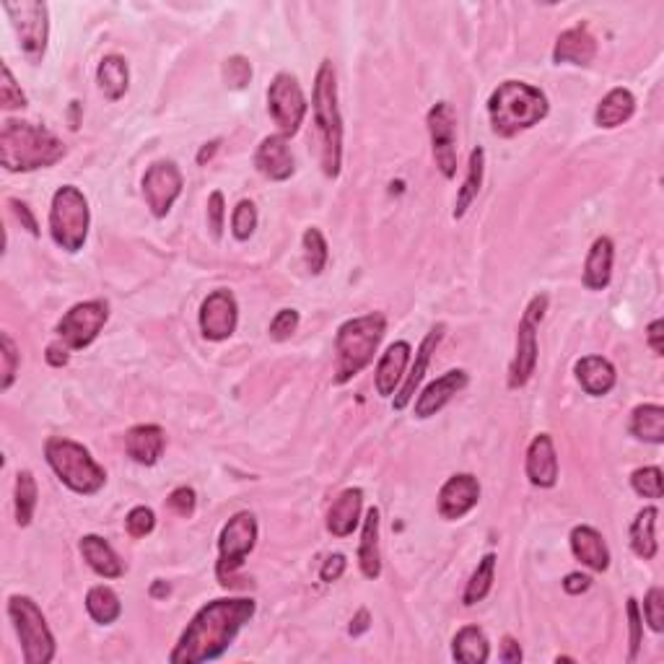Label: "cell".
<instances>
[{
  "label": "cell",
  "mask_w": 664,
  "mask_h": 664,
  "mask_svg": "<svg viewBox=\"0 0 664 664\" xmlns=\"http://www.w3.org/2000/svg\"><path fill=\"white\" fill-rule=\"evenodd\" d=\"M255 615V602L247 597H221L200 607L190 626L179 636L174 652L169 654L172 664H200L218 659L234 644L244 623Z\"/></svg>",
  "instance_id": "cell-1"
},
{
  "label": "cell",
  "mask_w": 664,
  "mask_h": 664,
  "mask_svg": "<svg viewBox=\"0 0 664 664\" xmlns=\"http://www.w3.org/2000/svg\"><path fill=\"white\" fill-rule=\"evenodd\" d=\"M68 154L58 135L42 125L6 120L0 130V164L6 172H37L55 166Z\"/></svg>",
  "instance_id": "cell-2"
},
{
  "label": "cell",
  "mask_w": 664,
  "mask_h": 664,
  "mask_svg": "<svg viewBox=\"0 0 664 664\" xmlns=\"http://www.w3.org/2000/svg\"><path fill=\"white\" fill-rule=\"evenodd\" d=\"M488 115L498 138H514L548 117V96L532 83L504 81L488 99Z\"/></svg>",
  "instance_id": "cell-3"
},
{
  "label": "cell",
  "mask_w": 664,
  "mask_h": 664,
  "mask_svg": "<svg viewBox=\"0 0 664 664\" xmlns=\"http://www.w3.org/2000/svg\"><path fill=\"white\" fill-rule=\"evenodd\" d=\"M314 125L320 135V161L325 177L335 179L343 164V117L338 109V83L330 60H322L320 71L314 76L312 91Z\"/></svg>",
  "instance_id": "cell-4"
},
{
  "label": "cell",
  "mask_w": 664,
  "mask_h": 664,
  "mask_svg": "<svg viewBox=\"0 0 664 664\" xmlns=\"http://www.w3.org/2000/svg\"><path fill=\"white\" fill-rule=\"evenodd\" d=\"M387 332V320L384 314L371 312L364 317H353L343 322L335 335V384L351 382L356 374L366 369L374 361L379 343Z\"/></svg>",
  "instance_id": "cell-5"
},
{
  "label": "cell",
  "mask_w": 664,
  "mask_h": 664,
  "mask_svg": "<svg viewBox=\"0 0 664 664\" xmlns=\"http://www.w3.org/2000/svg\"><path fill=\"white\" fill-rule=\"evenodd\" d=\"M45 457L47 465L55 470L65 486L71 488L73 493L81 496H94L104 488L107 483V473L104 467L89 454V449L71 439H47L45 444Z\"/></svg>",
  "instance_id": "cell-6"
},
{
  "label": "cell",
  "mask_w": 664,
  "mask_h": 664,
  "mask_svg": "<svg viewBox=\"0 0 664 664\" xmlns=\"http://www.w3.org/2000/svg\"><path fill=\"white\" fill-rule=\"evenodd\" d=\"M89 200L78 187L63 185L52 195L50 208V234L60 249L65 252H78L89 237Z\"/></svg>",
  "instance_id": "cell-7"
},
{
  "label": "cell",
  "mask_w": 664,
  "mask_h": 664,
  "mask_svg": "<svg viewBox=\"0 0 664 664\" xmlns=\"http://www.w3.org/2000/svg\"><path fill=\"white\" fill-rule=\"evenodd\" d=\"M8 618L16 628L26 664H50L55 659V639H52L45 615L32 597L13 594L8 600Z\"/></svg>",
  "instance_id": "cell-8"
},
{
  "label": "cell",
  "mask_w": 664,
  "mask_h": 664,
  "mask_svg": "<svg viewBox=\"0 0 664 664\" xmlns=\"http://www.w3.org/2000/svg\"><path fill=\"white\" fill-rule=\"evenodd\" d=\"M257 543V519L249 511H239L224 524L218 537V563L216 576L221 587L237 584V571L242 569L244 558L255 550Z\"/></svg>",
  "instance_id": "cell-9"
},
{
  "label": "cell",
  "mask_w": 664,
  "mask_h": 664,
  "mask_svg": "<svg viewBox=\"0 0 664 664\" xmlns=\"http://www.w3.org/2000/svg\"><path fill=\"white\" fill-rule=\"evenodd\" d=\"M3 11L11 19L24 58L32 65L42 63L47 52V37H50V11L45 3H37V0L3 3Z\"/></svg>",
  "instance_id": "cell-10"
},
{
  "label": "cell",
  "mask_w": 664,
  "mask_h": 664,
  "mask_svg": "<svg viewBox=\"0 0 664 664\" xmlns=\"http://www.w3.org/2000/svg\"><path fill=\"white\" fill-rule=\"evenodd\" d=\"M545 309H548V296L540 294L530 301L527 312L522 314L517 330V353H514V361L509 366V387L511 390H519L524 384L530 382L532 374L537 369V325L545 317Z\"/></svg>",
  "instance_id": "cell-11"
},
{
  "label": "cell",
  "mask_w": 664,
  "mask_h": 664,
  "mask_svg": "<svg viewBox=\"0 0 664 664\" xmlns=\"http://www.w3.org/2000/svg\"><path fill=\"white\" fill-rule=\"evenodd\" d=\"M107 320V301H83V304H76L71 312L63 314V320L58 322L55 332H58V340L68 351H83V348H89L99 338V332L107 325Z\"/></svg>",
  "instance_id": "cell-12"
},
{
  "label": "cell",
  "mask_w": 664,
  "mask_h": 664,
  "mask_svg": "<svg viewBox=\"0 0 664 664\" xmlns=\"http://www.w3.org/2000/svg\"><path fill=\"white\" fill-rule=\"evenodd\" d=\"M268 112L278 125V135H296L307 115V99L291 73H278L268 89Z\"/></svg>",
  "instance_id": "cell-13"
},
{
  "label": "cell",
  "mask_w": 664,
  "mask_h": 664,
  "mask_svg": "<svg viewBox=\"0 0 664 664\" xmlns=\"http://www.w3.org/2000/svg\"><path fill=\"white\" fill-rule=\"evenodd\" d=\"M428 133H431V148L439 172L447 179L457 174V112L449 102H439L428 109L426 115Z\"/></svg>",
  "instance_id": "cell-14"
},
{
  "label": "cell",
  "mask_w": 664,
  "mask_h": 664,
  "mask_svg": "<svg viewBox=\"0 0 664 664\" xmlns=\"http://www.w3.org/2000/svg\"><path fill=\"white\" fill-rule=\"evenodd\" d=\"M182 172L174 161H156L143 174V198L156 218H164L172 211L174 200L182 195Z\"/></svg>",
  "instance_id": "cell-15"
},
{
  "label": "cell",
  "mask_w": 664,
  "mask_h": 664,
  "mask_svg": "<svg viewBox=\"0 0 664 664\" xmlns=\"http://www.w3.org/2000/svg\"><path fill=\"white\" fill-rule=\"evenodd\" d=\"M237 322L239 307L231 291L218 288L203 301V307H200V332H203L205 340H213V343L229 340L237 332Z\"/></svg>",
  "instance_id": "cell-16"
},
{
  "label": "cell",
  "mask_w": 664,
  "mask_h": 664,
  "mask_svg": "<svg viewBox=\"0 0 664 664\" xmlns=\"http://www.w3.org/2000/svg\"><path fill=\"white\" fill-rule=\"evenodd\" d=\"M480 501V483L475 475L460 473L452 475V478L441 486L439 491V514L449 522L454 519H462L465 514L478 506Z\"/></svg>",
  "instance_id": "cell-17"
},
{
  "label": "cell",
  "mask_w": 664,
  "mask_h": 664,
  "mask_svg": "<svg viewBox=\"0 0 664 664\" xmlns=\"http://www.w3.org/2000/svg\"><path fill=\"white\" fill-rule=\"evenodd\" d=\"M467 382H470V377H467L465 369H452V371H447V374H441L439 379H434V382L428 384L426 390L418 395L413 415L415 418H421V421H426V418L436 415L441 408H444V405L449 403V400H452L454 395H457V392L465 390Z\"/></svg>",
  "instance_id": "cell-18"
},
{
  "label": "cell",
  "mask_w": 664,
  "mask_h": 664,
  "mask_svg": "<svg viewBox=\"0 0 664 664\" xmlns=\"http://www.w3.org/2000/svg\"><path fill=\"white\" fill-rule=\"evenodd\" d=\"M257 172L265 174L273 182H286L294 174V154L288 148V138L283 135H268L255 151Z\"/></svg>",
  "instance_id": "cell-19"
},
{
  "label": "cell",
  "mask_w": 664,
  "mask_h": 664,
  "mask_svg": "<svg viewBox=\"0 0 664 664\" xmlns=\"http://www.w3.org/2000/svg\"><path fill=\"white\" fill-rule=\"evenodd\" d=\"M527 478L537 488H553L558 483V454L550 434H540L532 439L527 449Z\"/></svg>",
  "instance_id": "cell-20"
},
{
  "label": "cell",
  "mask_w": 664,
  "mask_h": 664,
  "mask_svg": "<svg viewBox=\"0 0 664 664\" xmlns=\"http://www.w3.org/2000/svg\"><path fill=\"white\" fill-rule=\"evenodd\" d=\"M444 330H447V325H436V327H431V332H428L426 338H423L421 348H418V353H415L413 369H410V374L405 377L403 387L395 392V400H392V408L395 410H405L408 408L410 400H413L415 390H418V384H421L423 377H426V369H428V364H431V356H434L436 348H439V343H441V338H444Z\"/></svg>",
  "instance_id": "cell-21"
},
{
  "label": "cell",
  "mask_w": 664,
  "mask_h": 664,
  "mask_svg": "<svg viewBox=\"0 0 664 664\" xmlns=\"http://www.w3.org/2000/svg\"><path fill=\"white\" fill-rule=\"evenodd\" d=\"M597 55V39L592 37L587 24H576L558 37L553 47V63H571V65H589Z\"/></svg>",
  "instance_id": "cell-22"
},
{
  "label": "cell",
  "mask_w": 664,
  "mask_h": 664,
  "mask_svg": "<svg viewBox=\"0 0 664 664\" xmlns=\"http://www.w3.org/2000/svg\"><path fill=\"white\" fill-rule=\"evenodd\" d=\"M166 447V434L161 426L154 423H146V426H135L130 428L128 436H125V452L133 462L138 465H156L161 460Z\"/></svg>",
  "instance_id": "cell-23"
},
{
  "label": "cell",
  "mask_w": 664,
  "mask_h": 664,
  "mask_svg": "<svg viewBox=\"0 0 664 664\" xmlns=\"http://www.w3.org/2000/svg\"><path fill=\"white\" fill-rule=\"evenodd\" d=\"M408 361H410V345L405 343V340H397V343H392L390 348L382 353L377 371H374V387H377L379 395L382 397L395 395L397 387H400V382H403L405 377V366H408Z\"/></svg>",
  "instance_id": "cell-24"
},
{
  "label": "cell",
  "mask_w": 664,
  "mask_h": 664,
  "mask_svg": "<svg viewBox=\"0 0 664 664\" xmlns=\"http://www.w3.org/2000/svg\"><path fill=\"white\" fill-rule=\"evenodd\" d=\"M571 553L576 556V561H581L587 569L592 571H607L610 569V550H607L605 537L594 527L587 524H579L571 530Z\"/></svg>",
  "instance_id": "cell-25"
},
{
  "label": "cell",
  "mask_w": 664,
  "mask_h": 664,
  "mask_svg": "<svg viewBox=\"0 0 664 664\" xmlns=\"http://www.w3.org/2000/svg\"><path fill=\"white\" fill-rule=\"evenodd\" d=\"M364 509V491L361 488H348L335 498V504L327 511V530L335 537H348L358 527Z\"/></svg>",
  "instance_id": "cell-26"
},
{
  "label": "cell",
  "mask_w": 664,
  "mask_h": 664,
  "mask_svg": "<svg viewBox=\"0 0 664 664\" xmlns=\"http://www.w3.org/2000/svg\"><path fill=\"white\" fill-rule=\"evenodd\" d=\"M576 379H579L581 390L592 397H602L615 387V366L602 356H584L574 366Z\"/></svg>",
  "instance_id": "cell-27"
},
{
  "label": "cell",
  "mask_w": 664,
  "mask_h": 664,
  "mask_svg": "<svg viewBox=\"0 0 664 664\" xmlns=\"http://www.w3.org/2000/svg\"><path fill=\"white\" fill-rule=\"evenodd\" d=\"M81 556L83 561L89 563L91 571L104 579H120L125 574V566H122L120 556L115 553V548L99 535H86L81 537Z\"/></svg>",
  "instance_id": "cell-28"
},
{
  "label": "cell",
  "mask_w": 664,
  "mask_h": 664,
  "mask_svg": "<svg viewBox=\"0 0 664 664\" xmlns=\"http://www.w3.org/2000/svg\"><path fill=\"white\" fill-rule=\"evenodd\" d=\"M613 257L615 247L610 237L594 239L592 249H589L587 262H584V286L589 291H602L607 288L610 278H613Z\"/></svg>",
  "instance_id": "cell-29"
},
{
  "label": "cell",
  "mask_w": 664,
  "mask_h": 664,
  "mask_svg": "<svg viewBox=\"0 0 664 664\" xmlns=\"http://www.w3.org/2000/svg\"><path fill=\"white\" fill-rule=\"evenodd\" d=\"M358 566L366 579H379L382 574V550H379V509L371 506L364 519L361 545H358Z\"/></svg>",
  "instance_id": "cell-30"
},
{
  "label": "cell",
  "mask_w": 664,
  "mask_h": 664,
  "mask_svg": "<svg viewBox=\"0 0 664 664\" xmlns=\"http://www.w3.org/2000/svg\"><path fill=\"white\" fill-rule=\"evenodd\" d=\"M96 81H99V89L104 91L109 102H120L122 96L128 94L130 86L128 60L120 58V55H107V58H102L99 68H96Z\"/></svg>",
  "instance_id": "cell-31"
},
{
  "label": "cell",
  "mask_w": 664,
  "mask_h": 664,
  "mask_svg": "<svg viewBox=\"0 0 664 664\" xmlns=\"http://www.w3.org/2000/svg\"><path fill=\"white\" fill-rule=\"evenodd\" d=\"M636 112V96L628 89H613L610 94L597 104V112H594V122L600 128H618L623 122H628Z\"/></svg>",
  "instance_id": "cell-32"
},
{
  "label": "cell",
  "mask_w": 664,
  "mask_h": 664,
  "mask_svg": "<svg viewBox=\"0 0 664 664\" xmlns=\"http://www.w3.org/2000/svg\"><path fill=\"white\" fill-rule=\"evenodd\" d=\"M452 657L462 664H486L491 659V644H488L483 628H460L452 641Z\"/></svg>",
  "instance_id": "cell-33"
},
{
  "label": "cell",
  "mask_w": 664,
  "mask_h": 664,
  "mask_svg": "<svg viewBox=\"0 0 664 664\" xmlns=\"http://www.w3.org/2000/svg\"><path fill=\"white\" fill-rule=\"evenodd\" d=\"M657 517V506H646V509H641L639 514H636V519H633L631 524V548L633 553L644 558V561H652V558L657 556V535H654V530H657Z\"/></svg>",
  "instance_id": "cell-34"
},
{
  "label": "cell",
  "mask_w": 664,
  "mask_h": 664,
  "mask_svg": "<svg viewBox=\"0 0 664 664\" xmlns=\"http://www.w3.org/2000/svg\"><path fill=\"white\" fill-rule=\"evenodd\" d=\"M483 172H486V151L483 148H473V154H470V164H467V177L462 182L460 192H457V203H454V218H462L467 211H470V205L475 203L478 198L480 185H483Z\"/></svg>",
  "instance_id": "cell-35"
},
{
  "label": "cell",
  "mask_w": 664,
  "mask_h": 664,
  "mask_svg": "<svg viewBox=\"0 0 664 664\" xmlns=\"http://www.w3.org/2000/svg\"><path fill=\"white\" fill-rule=\"evenodd\" d=\"M631 434L649 444H662L664 441V408L662 405H639L631 415Z\"/></svg>",
  "instance_id": "cell-36"
},
{
  "label": "cell",
  "mask_w": 664,
  "mask_h": 664,
  "mask_svg": "<svg viewBox=\"0 0 664 664\" xmlns=\"http://www.w3.org/2000/svg\"><path fill=\"white\" fill-rule=\"evenodd\" d=\"M86 610H89V615L96 623L109 626V623H115L122 615V602L115 594V589L99 584V587H91L89 594H86Z\"/></svg>",
  "instance_id": "cell-37"
},
{
  "label": "cell",
  "mask_w": 664,
  "mask_h": 664,
  "mask_svg": "<svg viewBox=\"0 0 664 664\" xmlns=\"http://www.w3.org/2000/svg\"><path fill=\"white\" fill-rule=\"evenodd\" d=\"M37 480L29 470H21L16 475V524L19 527H29L37 511Z\"/></svg>",
  "instance_id": "cell-38"
},
{
  "label": "cell",
  "mask_w": 664,
  "mask_h": 664,
  "mask_svg": "<svg viewBox=\"0 0 664 664\" xmlns=\"http://www.w3.org/2000/svg\"><path fill=\"white\" fill-rule=\"evenodd\" d=\"M493 574H496V556L488 553V556H483V561L478 563V569L470 576V581H467L462 602H465V605H475V602L486 600L493 587Z\"/></svg>",
  "instance_id": "cell-39"
},
{
  "label": "cell",
  "mask_w": 664,
  "mask_h": 664,
  "mask_svg": "<svg viewBox=\"0 0 664 664\" xmlns=\"http://www.w3.org/2000/svg\"><path fill=\"white\" fill-rule=\"evenodd\" d=\"M304 257H307V268L312 275H320L325 270L330 252H327V242L322 237L320 229H307L304 231Z\"/></svg>",
  "instance_id": "cell-40"
},
{
  "label": "cell",
  "mask_w": 664,
  "mask_h": 664,
  "mask_svg": "<svg viewBox=\"0 0 664 664\" xmlns=\"http://www.w3.org/2000/svg\"><path fill=\"white\" fill-rule=\"evenodd\" d=\"M257 229V208L252 200H239L234 213H231V234L239 242H247Z\"/></svg>",
  "instance_id": "cell-41"
},
{
  "label": "cell",
  "mask_w": 664,
  "mask_h": 664,
  "mask_svg": "<svg viewBox=\"0 0 664 664\" xmlns=\"http://www.w3.org/2000/svg\"><path fill=\"white\" fill-rule=\"evenodd\" d=\"M633 491L644 498H662L664 493V478L659 467H641L631 475Z\"/></svg>",
  "instance_id": "cell-42"
},
{
  "label": "cell",
  "mask_w": 664,
  "mask_h": 664,
  "mask_svg": "<svg viewBox=\"0 0 664 664\" xmlns=\"http://www.w3.org/2000/svg\"><path fill=\"white\" fill-rule=\"evenodd\" d=\"M0 107L3 109H24L26 107V94L13 78L11 68L6 63L0 65Z\"/></svg>",
  "instance_id": "cell-43"
},
{
  "label": "cell",
  "mask_w": 664,
  "mask_h": 664,
  "mask_svg": "<svg viewBox=\"0 0 664 664\" xmlns=\"http://www.w3.org/2000/svg\"><path fill=\"white\" fill-rule=\"evenodd\" d=\"M0 358H3V382H0V390L6 392L11 390L13 379H16V371H19V348H16V343L11 340V335L8 332H3L0 335Z\"/></svg>",
  "instance_id": "cell-44"
},
{
  "label": "cell",
  "mask_w": 664,
  "mask_h": 664,
  "mask_svg": "<svg viewBox=\"0 0 664 664\" xmlns=\"http://www.w3.org/2000/svg\"><path fill=\"white\" fill-rule=\"evenodd\" d=\"M156 527V514L148 506H135L133 511H130L128 517H125V530H128L130 537H146L151 535Z\"/></svg>",
  "instance_id": "cell-45"
},
{
  "label": "cell",
  "mask_w": 664,
  "mask_h": 664,
  "mask_svg": "<svg viewBox=\"0 0 664 664\" xmlns=\"http://www.w3.org/2000/svg\"><path fill=\"white\" fill-rule=\"evenodd\" d=\"M644 615H646V623H649V628H652L654 633L664 631V589L662 587H652L649 592H646Z\"/></svg>",
  "instance_id": "cell-46"
},
{
  "label": "cell",
  "mask_w": 664,
  "mask_h": 664,
  "mask_svg": "<svg viewBox=\"0 0 664 664\" xmlns=\"http://www.w3.org/2000/svg\"><path fill=\"white\" fill-rule=\"evenodd\" d=\"M224 81L231 89H244L252 81V65L242 55H234L224 63Z\"/></svg>",
  "instance_id": "cell-47"
},
{
  "label": "cell",
  "mask_w": 664,
  "mask_h": 664,
  "mask_svg": "<svg viewBox=\"0 0 664 664\" xmlns=\"http://www.w3.org/2000/svg\"><path fill=\"white\" fill-rule=\"evenodd\" d=\"M299 322H301V317L296 309H281V312L275 314L273 322H270V327H268L270 338L278 340V343H283V340H288L296 330H299Z\"/></svg>",
  "instance_id": "cell-48"
},
{
  "label": "cell",
  "mask_w": 664,
  "mask_h": 664,
  "mask_svg": "<svg viewBox=\"0 0 664 664\" xmlns=\"http://www.w3.org/2000/svg\"><path fill=\"white\" fill-rule=\"evenodd\" d=\"M166 504H169V509L177 514V517L187 519L195 514V504H198V498H195V491L187 486H179L174 488L172 493H169V498H166Z\"/></svg>",
  "instance_id": "cell-49"
},
{
  "label": "cell",
  "mask_w": 664,
  "mask_h": 664,
  "mask_svg": "<svg viewBox=\"0 0 664 664\" xmlns=\"http://www.w3.org/2000/svg\"><path fill=\"white\" fill-rule=\"evenodd\" d=\"M224 218H226V205H224V192H211L208 198V229H211L213 239H221L224 234Z\"/></svg>",
  "instance_id": "cell-50"
},
{
  "label": "cell",
  "mask_w": 664,
  "mask_h": 664,
  "mask_svg": "<svg viewBox=\"0 0 664 664\" xmlns=\"http://www.w3.org/2000/svg\"><path fill=\"white\" fill-rule=\"evenodd\" d=\"M628 623H631V654H628V662H636L641 649V639H644V620H641L639 602L628 600Z\"/></svg>",
  "instance_id": "cell-51"
},
{
  "label": "cell",
  "mask_w": 664,
  "mask_h": 664,
  "mask_svg": "<svg viewBox=\"0 0 664 664\" xmlns=\"http://www.w3.org/2000/svg\"><path fill=\"white\" fill-rule=\"evenodd\" d=\"M345 566H348V561H345L343 553H332V556L322 563V571H320L322 581H338L340 576H343Z\"/></svg>",
  "instance_id": "cell-52"
},
{
  "label": "cell",
  "mask_w": 664,
  "mask_h": 664,
  "mask_svg": "<svg viewBox=\"0 0 664 664\" xmlns=\"http://www.w3.org/2000/svg\"><path fill=\"white\" fill-rule=\"evenodd\" d=\"M501 662H504V664H519V662H522V646L511 639V636H504V641H501Z\"/></svg>",
  "instance_id": "cell-53"
},
{
  "label": "cell",
  "mask_w": 664,
  "mask_h": 664,
  "mask_svg": "<svg viewBox=\"0 0 664 664\" xmlns=\"http://www.w3.org/2000/svg\"><path fill=\"white\" fill-rule=\"evenodd\" d=\"M8 205H11V208H13V213H16V216H19V221H21V224H24L26 229H29V231H32L34 237H37V234H39V229H37V221H34L32 211H29V205L19 203V200H8Z\"/></svg>",
  "instance_id": "cell-54"
},
{
  "label": "cell",
  "mask_w": 664,
  "mask_h": 664,
  "mask_svg": "<svg viewBox=\"0 0 664 664\" xmlns=\"http://www.w3.org/2000/svg\"><path fill=\"white\" fill-rule=\"evenodd\" d=\"M664 322L662 320H654L652 325H649V330H646V340H649V345H652V351L657 353V356H662L664 353Z\"/></svg>",
  "instance_id": "cell-55"
},
{
  "label": "cell",
  "mask_w": 664,
  "mask_h": 664,
  "mask_svg": "<svg viewBox=\"0 0 664 664\" xmlns=\"http://www.w3.org/2000/svg\"><path fill=\"white\" fill-rule=\"evenodd\" d=\"M589 587H592V579H589L587 574H569L566 579H563V589H566L569 594L587 592Z\"/></svg>",
  "instance_id": "cell-56"
},
{
  "label": "cell",
  "mask_w": 664,
  "mask_h": 664,
  "mask_svg": "<svg viewBox=\"0 0 664 664\" xmlns=\"http://www.w3.org/2000/svg\"><path fill=\"white\" fill-rule=\"evenodd\" d=\"M369 626H371V615H369V610H358L356 613V618L351 620V626H348V633H351V636H361V633H366L369 631Z\"/></svg>",
  "instance_id": "cell-57"
},
{
  "label": "cell",
  "mask_w": 664,
  "mask_h": 664,
  "mask_svg": "<svg viewBox=\"0 0 664 664\" xmlns=\"http://www.w3.org/2000/svg\"><path fill=\"white\" fill-rule=\"evenodd\" d=\"M47 364L50 366H65L68 364V348H65L63 343H52L50 348H47Z\"/></svg>",
  "instance_id": "cell-58"
},
{
  "label": "cell",
  "mask_w": 664,
  "mask_h": 664,
  "mask_svg": "<svg viewBox=\"0 0 664 664\" xmlns=\"http://www.w3.org/2000/svg\"><path fill=\"white\" fill-rule=\"evenodd\" d=\"M218 146H221V141H211V143H205V146L200 148V154H198V164H200V166H205V164H208V161L213 159V154H216V151H218Z\"/></svg>",
  "instance_id": "cell-59"
},
{
  "label": "cell",
  "mask_w": 664,
  "mask_h": 664,
  "mask_svg": "<svg viewBox=\"0 0 664 664\" xmlns=\"http://www.w3.org/2000/svg\"><path fill=\"white\" fill-rule=\"evenodd\" d=\"M151 594H154V597H166V594H169V584H166V581H154V587H151Z\"/></svg>",
  "instance_id": "cell-60"
}]
</instances>
